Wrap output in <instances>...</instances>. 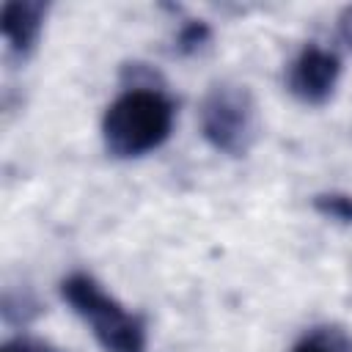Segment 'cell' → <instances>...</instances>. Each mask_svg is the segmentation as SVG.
I'll list each match as a JSON object with an SVG mask.
<instances>
[{
  "label": "cell",
  "instance_id": "5",
  "mask_svg": "<svg viewBox=\"0 0 352 352\" xmlns=\"http://www.w3.org/2000/svg\"><path fill=\"white\" fill-rule=\"evenodd\" d=\"M47 3L41 0H11L0 11V33L8 41L11 55L28 58L41 36L44 19H47Z\"/></svg>",
  "mask_w": 352,
  "mask_h": 352
},
{
  "label": "cell",
  "instance_id": "4",
  "mask_svg": "<svg viewBox=\"0 0 352 352\" xmlns=\"http://www.w3.org/2000/svg\"><path fill=\"white\" fill-rule=\"evenodd\" d=\"M338 77H341V58L319 44H305L286 66L289 94L311 107H319L333 96Z\"/></svg>",
  "mask_w": 352,
  "mask_h": 352
},
{
  "label": "cell",
  "instance_id": "3",
  "mask_svg": "<svg viewBox=\"0 0 352 352\" xmlns=\"http://www.w3.org/2000/svg\"><path fill=\"white\" fill-rule=\"evenodd\" d=\"M204 140L228 157H245L258 138V110L253 94L239 82H214L198 110Z\"/></svg>",
  "mask_w": 352,
  "mask_h": 352
},
{
  "label": "cell",
  "instance_id": "9",
  "mask_svg": "<svg viewBox=\"0 0 352 352\" xmlns=\"http://www.w3.org/2000/svg\"><path fill=\"white\" fill-rule=\"evenodd\" d=\"M0 352H60V349H58V346H52V344H47V341H38V338L16 336V338L6 341Z\"/></svg>",
  "mask_w": 352,
  "mask_h": 352
},
{
  "label": "cell",
  "instance_id": "10",
  "mask_svg": "<svg viewBox=\"0 0 352 352\" xmlns=\"http://www.w3.org/2000/svg\"><path fill=\"white\" fill-rule=\"evenodd\" d=\"M338 33H341V38L352 47V6H346V8L341 11V16H338Z\"/></svg>",
  "mask_w": 352,
  "mask_h": 352
},
{
  "label": "cell",
  "instance_id": "2",
  "mask_svg": "<svg viewBox=\"0 0 352 352\" xmlns=\"http://www.w3.org/2000/svg\"><path fill=\"white\" fill-rule=\"evenodd\" d=\"M60 297L91 327L104 352H146V322L107 294L94 275H66L60 280Z\"/></svg>",
  "mask_w": 352,
  "mask_h": 352
},
{
  "label": "cell",
  "instance_id": "7",
  "mask_svg": "<svg viewBox=\"0 0 352 352\" xmlns=\"http://www.w3.org/2000/svg\"><path fill=\"white\" fill-rule=\"evenodd\" d=\"M314 206L319 214L338 220V223H352V195L346 192H322L314 198Z\"/></svg>",
  "mask_w": 352,
  "mask_h": 352
},
{
  "label": "cell",
  "instance_id": "1",
  "mask_svg": "<svg viewBox=\"0 0 352 352\" xmlns=\"http://www.w3.org/2000/svg\"><path fill=\"white\" fill-rule=\"evenodd\" d=\"M176 121V104L154 82H132L118 94L102 118V140L107 154L135 160L160 148Z\"/></svg>",
  "mask_w": 352,
  "mask_h": 352
},
{
  "label": "cell",
  "instance_id": "6",
  "mask_svg": "<svg viewBox=\"0 0 352 352\" xmlns=\"http://www.w3.org/2000/svg\"><path fill=\"white\" fill-rule=\"evenodd\" d=\"M292 352H352V336L338 324H319L302 333Z\"/></svg>",
  "mask_w": 352,
  "mask_h": 352
},
{
  "label": "cell",
  "instance_id": "8",
  "mask_svg": "<svg viewBox=\"0 0 352 352\" xmlns=\"http://www.w3.org/2000/svg\"><path fill=\"white\" fill-rule=\"evenodd\" d=\"M209 41V28L204 22H187L182 30H179V38H176V50L190 55V52H198L204 44Z\"/></svg>",
  "mask_w": 352,
  "mask_h": 352
}]
</instances>
